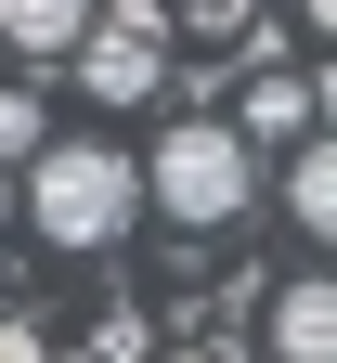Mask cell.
<instances>
[{
  "instance_id": "cell-1",
  "label": "cell",
  "mask_w": 337,
  "mask_h": 363,
  "mask_svg": "<svg viewBox=\"0 0 337 363\" xmlns=\"http://www.w3.org/2000/svg\"><path fill=\"white\" fill-rule=\"evenodd\" d=\"M26 220H39L53 259H104L143 220V156H117V143H39L26 156Z\"/></svg>"
},
{
  "instance_id": "cell-4",
  "label": "cell",
  "mask_w": 337,
  "mask_h": 363,
  "mask_svg": "<svg viewBox=\"0 0 337 363\" xmlns=\"http://www.w3.org/2000/svg\"><path fill=\"white\" fill-rule=\"evenodd\" d=\"M221 130H233L247 156H260V143H311V78H299V65L247 78V117H221Z\"/></svg>"
},
{
  "instance_id": "cell-8",
  "label": "cell",
  "mask_w": 337,
  "mask_h": 363,
  "mask_svg": "<svg viewBox=\"0 0 337 363\" xmlns=\"http://www.w3.org/2000/svg\"><path fill=\"white\" fill-rule=\"evenodd\" d=\"M39 143H53V117H39V91H13V78H0V156H39Z\"/></svg>"
},
{
  "instance_id": "cell-6",
  "label": "cell",
  "mask_w": 337,
  "mask_h": 363,
  "mask_svg": "<svg viewBox=\"0 0 337 363\" xmlns=\"http://www.w3.org/2000/svg\"><path fill=\"white\" fill-rule=\"evenodd\" d=\"M104 13V0H0V52H26V65H53L78 52V26Z\"/></svg>"
},
{
  "instance_id": "cell-11",
  "label": "cell",
  "mask_w": 337,
  "mask_h": 363,
  "mask_svg": "<svg viewBox=\"0 0 337 363\" xmlns=\"http://www.w3.org/2000/svg\"><path fill=\"white\" fill-rule=\"evenodd\" d=\"M169 363H233V350H169Z\"/></svg>"
},
{
  "instance_id": "cell-5",
  "label": "cell",
  "mask_w": 337,
  "mask_h": 363,
  "mask_svg": "<svg viewBox=\"0 0 337 363\" xmlns=\"http://www.w3.org/2000/svg\"><path fill=\"white\" fill-rule=\"evenodd\" d=\"M272 363H337V298H324V272H299V286L272 298Z\"/></svg>"
},
{
  "instance_id": "cell-2",
  "label": "cell",
  "mask_w": 337,
  "mask_h": 363,
  "mask_svg": "<svg viewBox=\"0 0 337 363\" xmlns=\"http://www.w3.org/2000/svg\"><path fill=\"white\" fill-rule=\"evenodd\" d=\"M143 195H156V220H182V234H221V220H247L260 156L233 143L221 117H169V130H156V169H143Z\"/></svg>"
},
{
  "instance_id": "cell-7",
  "label": "cell",
  "mask_w": 337,
  "mask_h": 363,
  "mask_svg": "<svg viewBox=\"0 0 337 363\" xmlns=\"http://www.w3.org/2000/svg\"><path fill=\"white\" fill-rule=\"evenodd\" d=\"M285 208H299V234H324V220H337V156H324V143L285 156Z\"/></svg>"
},
{
  "instance_id": "cell-9",
  "label": "cell",
  "mask_w": 337,
  "mask_h": 363,
  "mask_svg": "<svg viewBox=\"0 0 337 363\" xmlns=\"http://www.w3.org/2000/svg\"><path fill=\"white\" fill-rule=\"evenodd\" d=\"M0 363H53V337H39V325H13V311H0Z\"/></svg>"
},
{
  "instance_id": "cell-10",
  "label": "cell",
  "mask_w": 337,
  "mask_h": 363,
  "mask_svg": "<svg viewBox=\"0 0 337 363\" xmlns=\"http://www.w3.org/2000/svg\"><path fill=\"white\" fill-rule=\"evenodd\" d=\"M299 26H311V39H324V26H337V0H299Z\"/></svg>"
},
{
  "instance_id": "cell-12",
  "label": "cell",
  "mask_w": 337,
  "mask_h": 363,
  "mask_svg": "<svg viewBox=\"0 0 337 363\" xmlns=\"http://www.w3.org/2000/svg\"><path fill=\"white\" fill-rule=\"evenodd\" d=\"M53 363H104V350H53Z\"/></svg>"
},
{
  "instance_id": "cell-13",
  "label": "cell",
  "mask_w": 337,
  "mask_h": 363,
  "mask_svg": "<svg viewBox=\"0 0 337 363\" xmlns=\"http://www.w3.org/2000/svg\"><path fill=\"white\" fill-rule=\"evenodd\" d=\"M0 220H13V182H0Z\"/></svg>"
},
{
  "instance_id": "cell-3",
  "label": "cell",
  "mask_w": 337,
  "mask_h": 363,
  "mask_svg": "<svg viewBox=\"0 0 337 363\" xmlns=\"http://www.w3.org/2000/svg\"><path fill=\"white\" fill-rule=\"evenodd\" d=\"M169 52H182V39H169L156 0H117V13L78 26V78H91V104H143V91L169 78Z\"/></svg>"
}]
</instances>
